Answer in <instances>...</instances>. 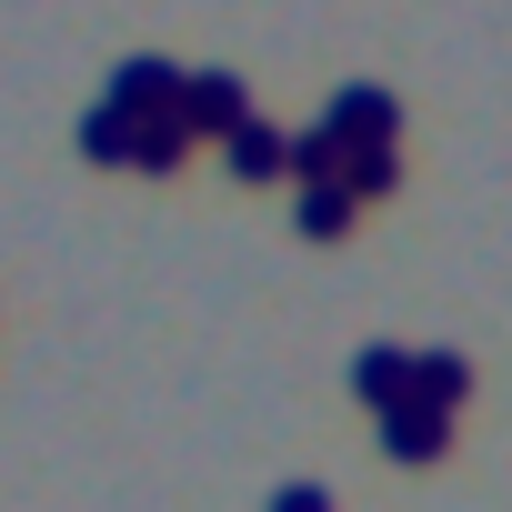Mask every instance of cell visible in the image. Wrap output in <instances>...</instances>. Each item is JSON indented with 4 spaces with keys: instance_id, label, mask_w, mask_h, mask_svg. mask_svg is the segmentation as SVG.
Masks as SVG:
<instances>
[{
    "instance_id": "cell-11",
    "label": "cell",
    "mask_w": 512,
    "mask_h": 512,
    "mask_svg": "<svg viewBox=\"0 0 512 512\" xmlns=\"http://www.w3.org/2000/svg\"><path fill=\"white\" fill-rule=\"evenodd\" d=\"M342 191H352L362 211L392 201V191H402V151H352V161H342Z\"/></svg>"
},
{
    "instance_id": "cell-13",
    "label": "cell",
    "mask_w": 512,
    "mask_h": 512,
    "mask_svg": "<svg viewBox=\"0 0 512 512\" xmlns=\"http://www.w3.org/2000/svg\"><path fill=\"white\" fill-rule=\"evenodd\" d=\"M272 512H332V492H322V482H292V492H282Z\"/></svg>"
},
{
    "instance_id": "cell-4",
    "label": "cell",
    "mask_w": 512,
    "mask_h": 512,
    "mask_svg": "<svg viewBox=\"0 0 512 512\" xmlns=\"http://www.w3.org/2000/svg\"><path fill=\"white\" fill-rule=\"evenodd\" d=\"M221 171H231L241 191H262V181H292V131H272L262 111H251V121L221 141Z\"/></svg>"
},
{
    "instance_id": "cell-1",
    "label": "cell",
    "mask_w": 512,
    "mask_h": 512,
    "mask_svg": "<svg viewBox=\"0 0 512 512\" xmlns=\"http://www.w3.org/2000/svg\"><path fill=\"white\" fill-rule=\"evenodd\" d=\"M181 81H191L181 61L141 51V61H121V71H111V91H101V101H111L121 121H171V111H181Z\"/></svg>"
},
{
    "instance_id": "cell-2",
    "label": "cell",
    "mask_w": 512,
    "mask_h": 512,
    "mask_svg": "<svg viewBox=\"0 0 512 512\" xmlns=\"http://www.w3.org/2000/svg\"><path fill=\"white\" fill-rule=\"evenodd\" d=\"M322 121H332L352 151H392V141H402V91H382V81H342Z\"/></svg>"
},
{
    "instance_id": "cell-8",
    "label": "cell",
    "mask_w": 512,
    "mask_h": 512,
    "mask_svg": "<svg viewBox=\"0 0 512 512\" xmlns=\"http://www.w3.org/2000/svg\"><path fill=\"white\" fill-rule=\"evenodd\" d=\"M292 221H302V241H352V231H362V201H352L342 181H302V211H292Z\"/></svg>"
},
{
    "instance_id": "cell-3",
    "label": "cell",
    "mask_w": 512,
    "mask_h": 512,
    "mask_svg": "<svg viewBox=\"0 0 512 512\" xmlns=\"http://www.w3.org/2000/svg\"><path fill=\"white\" fill-rule=\"evenodd\" d=\"M241 121H251L241 71H191V81H181V131H191V141H231Z\"/></svg>"
},
{
    "instance_id": "cell-7",
    "label": "cell",
    "mask_w": 512,
    "mask_h": 512,
    "mask_svg": "<svg viewBox=\"0 0 512 512\" xmlns=\"http://www.w3.org/2000/svg\"><path fill=\"white\" fill-rule=\"evenodd\" d=\"M131 171H141V181H181V171H191V131H181V111L131 131Z\"/></svg>"
},
{
    "instance_id": "cell-9",
    "label": "cell",
    "mask_w": 512,
    "mask_h": 512,
    "mask_svg": "<svg viewBox=\"0 0 512 512\" xmlns=\"http://www.w3.org/2000/svg\"><path fill=\"white\" fill-rule=\"evenodd\" d=\"M412 402L462 412V402H472V362H462V352H412Z\"/></svg>"
},
{
    "instance_id": "cell-5",
    "label": "cell",
    "mask_w": 512,
    "mask_h": 512,
    "mask_svg": "<svg viewBox=\"0 0 512 512\" xmlns=\"http://www.w3.org/2000/svg\"><path fill=\"white\" fill-rule=\"evenodd\" d=\"M342 382H352V402H372V412H392V402H412V352H402V342H362Z\"/></svg>"
},
{
    "instance_id": "cell-6",
    "label": "cell",
    "mask_w": 512,
    "mask_h": 512,
    "mask_svg": "<svg viewBox=\"0 0 512 512\" xmlns=\"http://www.w3.org/2000/svg\"><path fill=\"white\" fill-rule=\"evenodd\" d=\"M382 452H392V462H442V452H452V412L392 402V412H382Z\"/></svg>"
},
{
    "instance_id": "cell-12",
    "label": "cell",
    "mask_w": 512,
    "mask_h": 512,
    "mask_svg": "<svg viewBox=\"0 0 512 512\" xmlns=\"http://www.w3.org/2000/svg\"><path fill=\"white\" fill-rule=\"evenodd\" d=\"M131 131H141V121H121V111L101 101V111L81 121V161H111V171H131Z\"/></svg>"
},
{
    "instance_id": "cell-10",
    "label": "cell",
    "mask_w": 512,
    "mask_h": 512,
    "mask_svg": "<svg viewBox=\"0 0 512 512\" xmlns=\"http://www.w3.org/2000/svg\"><path fill=\"white\" fill-rule=\"evenodd\" d=\"M342 161H352V141L322 121V131H292V181H342Z\"/></svg>"
}]
</instances>
